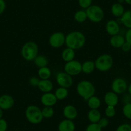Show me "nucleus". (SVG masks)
I'll return each instance as SVG.
<instances>
[{"label":"nucleus","instance_id":"3","mask_svg":"<svg viewBox=\"0 0 131 131\" xmlns=\"http://www.w3.org/2000/svg\"><path fill=\"white\" fill-rule=\"evenodd\" d=\"M38 46L36 42L33 41L26 42L21 48V56L26 61H34L38 55Z\"/></svg>","mask_w":131,"mask_h":131},{"label":"nucleus","instance_id":"20","mask_svg":"<svg viewBox=\"0 0 131 131\" xmlns=\"http://www.w3.org/2000/svg\"><path fill=\"white\" fill-rule=\"evenodd\" d=\"M102 118L98 109H90L88 113V118L91 123H98Z\"/></svg>","mask_w":131,"mask_h":131},{"label":"nucleus","instance_id":"40","mask_svg":"<svg viewBox=\"0 0 131 131\" xmlns=\"http://www.w3.org/2000/svg\"><path fill=\"white\" fill-rule=\"evenodd\" d=\"M6 8V3L4 0H0V15L4 12Z\"/></svg>","mask_w":131,"mask_h":131},{"label":"nucleus","instance_id":"31","mask_svg":"<svg viewBox=\"0 0 131 131\" xmlns=\"http://www.w3.org/2000/svg\"><path fill=\"white\" fill-rule=\"evenodd\" d=\"M105 114L107 118H113L116 114L115 107L107 106V107L105 109Z\"/></svg>","mask_w":131,"mask_h":131},{"label":"nucleus","instance_id":"4","mask_svg":"<svg viewBox=\"0 0 131 131\" xmlns=\"http://www.w3.org/2000/svg\"><path fill=\"white\" fill-rule=\"evenodd\" d=\"M25 116L30 123L32 124H38L43 119L42 110L36 105H29L25 111Z\"/></svg>","mask_w":131,"mask_h":131},{"label":"nucleus","instance_id":"14","mask_svg":"<svg viewBox=\"0 0 131 131\" xmlns=\"http://www.w3.org/2000/svg\"><path fill=\"white\" fill-rule=\"evenodd\" d=\"M104 102L107 106L115 107L119 102V98L118 94L113 91L107 92L104 95Z\"/></svg>","mask_w":131,"mask_h":131},{"label":"nucleus","instance_id":"5","mask_svg":"<svg viewBox=\"0 0 131 131\" xmlns=\"http://www.w3.org/2000/svg\"><path fill=\"white\" fill-rule=\"evenodd\" d=\"M94 64L96 70L101 72H106L113 66V59L109 54H103L96 59Z\"/></svg>","mask_w":131,"mask_h":131},{"label":"nucleus","instance_id":"17","mask_svg":"<svg viewBox=\"0 0 131 131\" xmlns=\"http://www.w3.org/2000/svg\"><path fill=\"white\" fill-rule=\"evenodd\" d=\"M125 42V39L122 35L117 34L114 35L111 37L109 39V43L110 45L113 48H119L122 46V45Z\"/></svg>","mask_w":131,"mask_h":131},{"label":"nucleus","instance_id":"27","mask_svg":"<svg viewBox=\"0 0 131 131\" xmlns=\"http://www.w3.org/2000/svg\"><path fill=\"white\" fill-rule=\"evenodd\" d=\"M35 65L39 68L47 66L48 64V60L47 58L42 55H38L34 60Z\"/></svg>","mask_w":131,"mask_h":131},{"label":"nucleus","instance_id":"26","mask_svg":"<svg viewBox=\"0 0 131 131\" xmlns=\"http://www.w3.org/2000/svg\"><path fill=\"white\" fill-rule=\"evenodd\" d=\"M119 20L125 27L128 28V29L131 28V10L125 12Z\"/></svg>","mask_w":131,"mask_h":131},{"label":"nucleus","instance_id":"42","mask_svg":"<svg viewBox=\"0 0 131 131\" xmlns=\"http://www.w3.org/2000/svg\"><path fill=\"white\" fill-rule=\"evenodd\" d=\"M125 2L128 5H131V0H124Z\"/></svg>","mask_w":131,"mask_h":131},{"label":"nucleus","instance_id":"46","mask_svg":"<svg viewBox=\"0 0 131 131\" xmlns=\"http://www.w3.org/2000/svg\"><path fill=\"white\" fill-rule=\"evenodd\" d=\"M130 126H131V125H130Z\"/></svg>","mask_w":131,"mask_h":131},{"label":"nucleus","instance_id":"8","mask_svg":"<svg viewBox=\"0 0 131 131\" xmlns=\"http://www.w3.org/2000/svg\"><path fill=\"white\" fill-rule=\"evenodd\" d=\"M48 41L51 47L59 48L65 45L66 35L62 31H56L50 36Z\"/></svg>","mask_w":131,"mask_h":131},{"label":"nucleus","instance_id":"37","mask_svg":"<svg viewBox=\"0 0 131 131\" xmlns=\"http://www.w3.org/2000/svg\"><path fill=\"white\" fill-rule=\"evenodd\" d=\"M7 122L5 119H0V131H6L7 129Z\"/></svg>","mask_w":131,"mask_h":131},{"label":"nucleus","instance_id":"7","mask_svg":"<svg viewBox=\"0 0 131 131\" xmlns=\"http://www.w3.org/2000/svg\"><path fill=\"white\" fill-rule=\"evenodd\" d=\"M64 70V72L71 77L77 76L82 72V64L79 60L74 59L71 61L66 62Z\"/></svg>","mask_w":131,"mask_h":131},{"label":"nucleus","instance_id":"21","mask_svg":"<svg viewBox=\"0 0 131 131\" xmlns=\"http://www.w3.org/2000/svg\"><path fill=\"white\" fill-rule=\"evenodd\" d=\"M96 69L95 64L92 60H86L82 64V72L85 74H90Z\"/></svg>","mask_w":131,"mask_h":131},{"label":"nucleus","instance_id":"2","mask_svg":"<svg viewBox=\"0 0 131 131\" xmlns=\"http://www.w3.org/2000/svg\"><path fill=\"white\" fill-rule=\"evenodd\" d=\"M76 91L77 94L81 98L87 101L90 97L94 95L96 89L91 82L84 80L78 83L76 88Z\"/></svg>","mask_w":131,"mask_h":131},{"label":"nucleus","instance_id":"13","mask_svg":"<svg viewBox=\"0 0 131 131\" xmlns=\"http://www.w3.org/2000/svg\"><path fill=\"white\" fill-rule=\"evenodd\" d=\"M105 30L107 33L111 36L118 34L120 31V26L117 21L109 20L105 25Z\"/></svg>","mask_w":131,"mask_h":131},{"label":"nucleus","instance_id":"10","mask_svg":"<svg viewBox=\"0 0 131 131\" xmlns=\"http://www.w3.org/2000/svg\"><path fill=\"white\" fill-rule=\"evenodd\" d=\"M112 91L118 94H122L127 89V84L122 78H116L114 79L111 84Z\"/></svg>","mask_w":131,"mask_h":131},{"label":"nucleus","instance_id":"6","mask_svg":"<svg viewBox=\"0 0 131 131\" xmlns=\"http://www.w3.org/2000/svg\"><path fill=\"white\" fill-rule=\"evenodd\" d=\"M88 19L93 23H98L101 22L104 17V12L102 8L98 5H91L85 10Z\"/></svg>","mask_w":131,"mask_h":131},{"label":"nucleus","instance_id":"43","mask_svg":"<svg viewBox=\"0 0 131 131\" xmlns=\"http://www.w3.org/2000/svg\"><path fill=\"white\" fill-rule=\"evenodd\" d=\"M128 93H129V94L131 95V84L128 86Z\"/></svg>","mask_w":131,"mask_h":131},{"label":"nucleus","instance_id":"32","mask_svg":"<svg viewBox=\"0 0 131 131\" xmlns=\"http://www.w3.org/2000/svg\"><path fill=\"white\" fill-rule=\"evenodd\" d=\"M102 128L97 123H91L86 128V131H102Z\"/></svg>","mask_w":131,"mask_h":131},{"label":"nucleus","instance_id":"19","mask_svg":"<svg viewBox=\"0 0 131 131\" xmlns=\"http://www.w3.org/2000/svg\"><path fill=\"white\" fill-rule=\"evenodd\" d=\"M75 50L70 48H66L64 49L62 52V59L65 62L71 61L74 60L75 57Z\"/></svg>","mask_w":131,"mask_h":131},{"label":"nucleus","instance_id":"44","mask_svg":"<svg viewBox=\"0 0 131 131\" xmlns=\"http://www.w3.org/2000/svg\"><path fill=\"white\" fill-rule=\"evenodd\" d=\"M118 1H119V3H122V2H123V1H124V0H118Z\"/></svg>","mask_w":131,"mask_h":131},{"label":"nucleus","instance_id":"24","mask_svg":"<svg viewBox=\"0 0 131 131\" xmlns=\"http://www.w3.org/2000/svg\"><path fill=\"white\" fill-rule=\"evenodd\" d=\"M54 94H55L57 100H63L68 96L69 91L68 88L59 87L55 90Z\"/></svg>","mask_w":131,"mask_h":131},{"label":"nucleus","instance_id":"35","mask_svg":"<svg viewBox=\"0 0 131 131\" xmlns=\"http://www.w3.org/2000/svg\"><path fill=\"white\" fill-rule=\"evenodd\" d=\"M97 123L99 125V126H100L102 128H103L106 127L107 126L109 125V119H108L107 118H101V119L99 120V122H98Z\"/></svg>","mask_w":131,"mask_h":131},{"label":"nucleus","instance_id":"38","mask_svg":"<svg viewBox=\"0 0 131 131\" xmlns=\"http://www.w3.org/2000/svg\"><path fill=\"white\" fill-rule=\"evenodd\" d=\"M121 48H122V50H123L124 52H128V51H129L130 50L131 45H130L128 42H126L125 41Z\"/></svg>","mask_w":131,"mask_h":131},{"label":"nucleus","instance_id":"23","mask_svg":"<svg viewBox=\"0 0 131 131\" xmlns=\"http://www.w3.org/2000/svg\"><path fill=\"white\" fill-rule=\"evenodd\" d=\"M111 13L114 17H121L125 12L124 8L121 3H114L111 7Z\"/></svg>","mask_w":131,"mask_h":131},{"label":"nucleus","instance_id":"39","mask_svg":"<svg viewBox=\"0 0 131 131\" xmlns=\"http://www.w3.org/2000/svg\"><path fill=\"white\" fill-rule=\"evenodd\" d=\"M125 39L126 42H128L131 45V28L128 29L127 31V32L125 34Z\"/></svg>","mask_w":131,"mask_h":131},{"label":"nucleus","instance_id":"29","mask_svg":"<svg viewBox=\"0 0 131 131\" xmlns=\"http://www.w3.org/2000/svg\"><path fill=\"white\" fill-rule=\"evenodd\" d=\"M42 110V114L44 118H51L53 116L54 113V109L52 107H45Z\"/></svg>","mask_w":131,"mask_h":131},{"label":"nucleus","instance_id":"16","mask_svg":"<svg viewBox=\"0 0 131 131\" xmlns=\"http://www.w3.org/2000/svg\"><path fill=\"white\" fill-rule=\"evenodd\" d=\"M75 125L73 120L65 119L61 121L58 125L59 131H75Z\"/></svg>","mask_w":131,"mask_h":131},{"label":"nucleus","instance_id":"36","mask_svg":"<svg viewBox=\"0 0 131 131\" xmlns=\"http://www.w3.org/2000/svg\"><path fill=\"white\" fill-rule=\"evenodd\" d=\"M116 131H131V126L127 123L122 124L117 128Z\"/></svg>","mask_w":131,"mask_h":131},{"label":"nucleus","instance_id":"11","mask_svg":"<svg viewBox=\"0 0 131 131\" xmlns=\"http://www.w3.org/2000/svg\"><path fill=\"white\" fill-rule=\"evenodd\" d=\"M57 99L54 93H43L41 98V102L45 107H53L57 102Z\"/></svg>","mask_w":131,"mask_h":131},{"label":"nucleus","instance_id":"18","mask_svg":"<svg viewBox=\"0 0 131 131\" xmlns=\"http://www.w3.org/2000/svg\"><path fill=\"white\" fill-rule=\"evenodd\" d=\"M37 88L43 93H49V92H51L52 91L53 88V84L50 79L40 80Z\"/></svg>","mask_w":131,"mask_h":131},{"label":"nucleus","instance_id":"9","mask_svg":"<svg viewBox=\"0 0 131 131\" xmlns=\"http://www.w3.org/2000/svg\"><path fill=\"white\" fill-rule=\"evenodd\" d=\"M55 80L59 87H63L68 89L73 84V80L71 75L66 72H59L55 77Z\"/></svg>","mask_w":131,"mask_h":131},{"label":"nucleus","instance_id":"33","mask_svg":"<svg viewBox=\"0 0 131 131\" xmlns=\"http://www.w3.org/2000/svg\"><path fill=\"white\" fill-rule=\"evenodd\" d=\"M92 1L93 0H79V6L84 9H87L92 5Z\"/></svg>","mask_w":131,"mask_h":131},{"label":"nucleus","instance_id":"25","mask_svg":"<svg viewBox=\"0 0 131 131\" xmlns=\"http://www.w3.org/2000/svg\"><path fill=\"white\" fill-rule=\"evenodd\" d=\"M37 75H38L39 78L41 80H46V79H49L51 77V70H50V69L49 68L48 66L41 68H39Z\"/></svg>","mask_w":131,"mask_h":131},{"label":"nucleus","instance_id":"45","mask_svg":"<svg viewBox=\"0 0 131 131\" xmlns=\"http://www.w3.org/2000/svg\"><path fill=\"white\" fill-rule=\"evenodd\" d=\"M130 69H131V62L130 63Z\"/></svg>","mask_w":131,"mask_h":131},{"label":"nucleus","instance_id":"1","mask_svg":"<svg viewBox=\"0 0 131 131\" xmlns=\"http://www.w3.org/2000/svg\"><path fill=\"white\" fill-rule=\"evenodd\" d=\"M85 36L81 31H71L66 36V46L74 50L82 48L85 45Z\"/></svg>","mask_w":131,"mask_h":131},{"label":"nucleus","instance_id":"34","mask_svg":"<svg viewBox=\"0 0 131 131\" xmlns=\"http://www.w3.org/2000/svg\"><path fill=\"white\" fill-rule=\"evenodd\" d=\"M41 79L37 77H32L29 79V84L32 87H38Z\"/></svg>","mask_w":131,"mask_h":131},{"label":"nucleus","instance_id":"15","mask_svg":"<svg viewBox=\"0 0 131 131\" xmlns=\"http://www.w3.org/2000/svg\"><path fill=\"white\" fill-rule=\"evenodd\" d=\"M63 115L66 119L73 120L77 117V109L72 105H66L63 109Z\"/></svg>","mask_w":131,"mask_h":131},{"label":"nucleus","instance_id":"30","mask_svg":"<svg viewBox=\"0 0 131 131\" xmlns=\"http://www.w3.org/2000/svg\"><path fill=\"white\" fill-rule=\"evenodd\" d=\"M122 112L125 116L128 119H131V103H127L123 106Z\"/></svg>","mask_w":131,"mask_h":131},{"label":"nucleus","instance_id":"28","mask_svg":"<svg viewBox=\"0 0 131 131\" xmlns=\"http://www.w3.org/2000/svg\"><path fill=\"white\" fill-rule=\"evenodd\" d=\"M74 19L79 23H82L85 22L88 19V16H87L85 10H80L75 12V15H74Z\"/></svg>","mask_w":131,"mask_h":131},{"label":"nucleus","instance_id":"41","mask_svg":"<svg viewBox=\"0 0 131 131\" xmlns=\"http://www.w3.org/2000/svg\"><path fill=\"white\" fill-rule=\"evenodd\" d=\"M3 110L0 108V119H2V117H3Z\"/></svg>","mask_w":131,"mask_h":131},{"label":"nucleus","instance_id":"12","mask_svg":"<svg viewBox=\"0 0 131 131\" xmlns=\"http://www.w3.org/2000/svg\"><path fill=\"white\" fill-rule=\"evenodd\" d=\"M14 99L9 94H3L0 96V108L2 110H8L14 105Z\"/></svg>","mask_w":131,"mask_h":131},{"label":"nucleus","instance_id":"22","mask_svg":"<svg viewBox=\"0 0 131 131\" xmlns=\"http://www.w3.org/2000/svg\"><path fill=\"white\" fill-rule=\"evenodd\" d=\"M87 104L90 109H98L101 106V100L96 96H93L87 100Z\"/></svg>","mask_w":131,"mask_h":131}]
</instances>
